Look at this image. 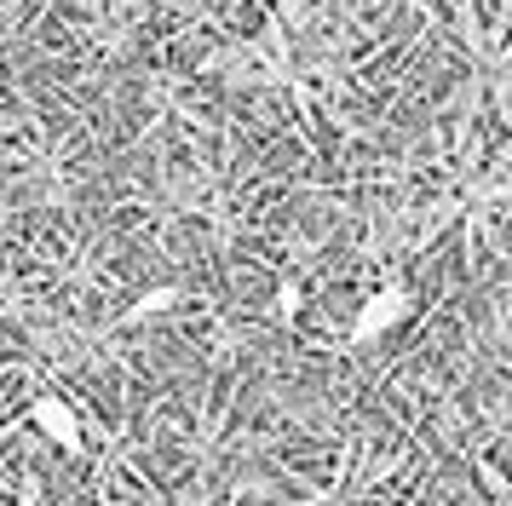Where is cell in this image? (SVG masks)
I'll list each match as a JSON object with an SVG mask.
<instances>
[{
	"label": "cell",
	"instance_id": "6da1fadb",
	"mask_svg": "<svg viewBox=\"0 0 512 506\" xmlns=\"http://www.w3.org/2000/svg\"><path fill=\"white\" fill-rule=\"evenodd\" d=\"M29 426L47 437V443H58L64 455H81L87 449V432H81V420H75V409L64 397H35L29 403Z\"/></svg>",
	"mask_w": 512,
	"mask_h": 506
},
{
	"label": "cell",
	"instance_id": "7a4b0ae2",
	"mask_svg": "<svg viewBox=\"0 0 512 506\" xmlns=\"http://www.w3.org/2000/svg\"><path fill=\"white\" fill-rule=\"evenodd\" d=\"M409 317V294L403 288H380V294L357 311V328H351V340H380V334H392L397 322Z\"/></svg>",
	"mask_w": 512,
	"mask_h": 506
},
{
	"label": "cell",
	"instance_id": "3957f363",
	"mask_svg": "<svg viewBox=\"0 0 512 506\" xmlns=\"http://www.w3.org/2000/svg\"><path fill=\"white\" fill-rule=\"evenodd\" d=\"M173 305V288H156V294H144L133 311H127V322H144V317H156V311H167Z\"/></svg>",
	"mask_w": 512,
	"mask_h": 506
}]
</instances>
